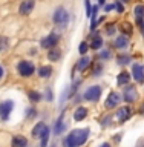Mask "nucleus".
Returning <instances> with one entry per match:
<instances>
[{
	"mask_svg": "<svg viewBox=\"0 0 144 147\" xmlns=\"http://www.w3.org/2000/svg\"><path fill=\"white\" fill-rule=\"evenodd\" d=\"M91 135L89 129H74L69 135L64 138V147H78L83 146Z\"/></svg>",
	"mask_w": 144,
	"mask_h": 147,
	"instance_id": "1",
	"label": "nucleus"
},
{
	"mask_svg": "<svg viewBox=\"0 0 144 147\" xmlns=\"http://www.w3.org/2000/svg\"><path fill=\"white\" fill-rule=\"evenodd\" d=\"M52 20L57 26H62V28H66L68 23H69V12L66 8L63 6H58L55 8L54 11V16H52Z\"/></svg>",
	"mask_w": 144,
	"mask_h": 147,
	"instance_id": "2",
	"label": "nucleus"
},
{
	"mask_svg": "<svg viewBox=\"0 0 144 147\" xmlns=\"http://www.w3.org/2000/svg\"><path fill=\"white\" fill-rule=\"evenodd\" d=\"M17 72H18V75L23 77V78H29L32 74L35 72V66L32 61H29V60H22V61H18V64H17Z\"/></svg>",
	"mask_w": 144,
	"mask_h": 147,
	"instance_id": "3",
	"label": "nucleus"
},
{
	"mask_svg": "<svg viewBox=\"0 0 144 147\" xmlns=\"http://www.w3.org/2000/svg\"><path fill=\"white\" fill-rule=\"evenodd\" d=\"M60 40H62V35H60L58 32H51L49 35H46V37L41 38L40 45H41V48H43V49L48 51L51 48H54V46H57Z\"/></svg>",
	"mask_w": 144,
	"mask_h": 147,
	"instance_id": "4",
	"label": "nucleus"
},
{
	"mask_svg": "<svg viewBox=\"0 0 144 147\" xmlns=\"http://www.w3.org/2000/svg\"><path fill=\"white\" fill-rule=\"evenodd\" d=\"M101 92H103L101 86H98V84L91 86L89 89H86V92L83 94V98L86 101H98L100 96H101Z\"/></svg>",
	"mask_w": 144,
	"mask_h": 147,
	"instance_id": "5",
	"label": "nucleus"
},
{
	"mask_svg": "<svg viewBox=\"0 0 144 147\" xmlns=\"http://www.w3.org/2000/svg\"><path fill=\"white\" fill-rule=\"evenodd\" d=\"M12 109H14V101H11V100L2 101V103H0V118H2L3 121H8Z\"/></svg>",
	"mask_w": 144,
	"mask_h": 147,
	"instance_id": "6",
	"label": "nucleus"
},
{
	"mask_svg": "<svg viewBox=\"0 0 144 147\" xmlns=\"http://www.w3.org/2000/svg\"><path fill=\"white\" fill-rule=\"evenodd\" d=\"M123 100L126 103H133V101L138 100V90L135 86H124L123 90Z\"/></svg>",
	"mask_w": 144,
	"mask_h": 147,
	"instance_id": "7",
	"label": "nucleus"
},
{
	"mask_svg": "<svg viewBox=\"0 0 144 147\" xmlns=\"http://www.w3.org/2000/svg\"><path fill=\"white\" fill-rule=\"evenodd\" d=\"M35 8V0H22L18 6V14L20 16H29Z\"/></svg>",
	"mask_w": 144,
	"mask_h": 147,
	"instance_id": "8",
	"label": "nucleus"
},
{
	"mask_svg": "<svg viewBox=\"0 0 144 147\" xmlns=\"http://www.w3.org/2000/svg\"><path fill=\"white\" fill-rule=\"evenodd\" d=\"M132 75H133V78L137 80V83L143 84V83H144V66L135 63V64L132 66Z\"/></svg>",
	"mask_w": 144,
	"mask_h": 147,
	"instance_id": "9",
	"label": "nucleus"
},
{
	"mask_svg": "<svg viewBox=\"0 0 144 147\" xmlns=\"http://www.w3.org/2000/svg\"><path fill=\"white\" fill-rule=\"evenodd\" d=\"M120 101H121V96H120V94H117V92H110V94L107 95V100H106V103H104V106H106V109H112V107H115Z\"/></svg>",
	"mask_w": 144,
	"mask_h": 147,
	"instance_id": "10",
	"label": "nucleus"
},
{
	"mask_svg": "<svg viewBox=\"0 0 144 147\" xmlns=\"http://www.w3.org/2000/svg\"><path fill=\"white\" fill-rule=\"evenodd\" d=\"M130 115H132V109L129 107V106H124V107H121L117 112V118H118L120 123H123V121H127V119L130 118Z\"/></svg>",
	"mask_w": 144,
	"mask_h": 147,
	"instance_id": "11",
	"label": "nucleus"
},
{
	"mask_svg": "<svg viewBox=\"0 0 144 147\" xmlns=\"http://www.w3.org/2000/svg\"><path fill=\"white\" fill-rule=\"evenodd\" d=\"M62 58V49L58 46H54V48L48 49V60L49 61H58Z\"/></svg>",
	"mask_w": 144,
	"mask_h": 147,
	"instance_id": "12",
	"label": "nucleus"
},
{
	"mask_svg": "<svg viewBox=\"0 0 144 147\" xmlns=\"http://www.w3.org/2000/svg\"><path fill=\"white\" fill-rule=\"evenodd\" d=\"M115 48L117 49H126L127 46H129V37L127 35H124V34H121V35H118L117 38H115Z\"/></svg>",
	"mask_w": 144,
	"mask_h": 147,
	"instance_id": "13",
	"label": "nucleus"
},
{
	"mask_svg": "<svg viewBox=\"0 0 144 147\" xmlns=\"http://www.w3.org/2000/svg\"><path fill=\"white\" fill-rule=\"evenodd\" d=\"M48 126H46L45 123H37L35 124V127L32 129V136L34 138H41V135H43V133L48 130Z\"/></svg>",
	"mask_w": 144,
	"mask_h": 147,
	"instance_id": "14",
	"label": "nucleus"
},
{
	"mask_svg": "<svg viewBox=\"0 0 144 147\" xmlns=\"http://www.w3.org/2000/svg\"><path fill=\"white\" fill-rule=\"evenodd\" d=\"M129 81H130V74L126 71H121L117 77V84L118 86H127Z\"/></svg>",
	"mask_w": 144,
	"mask_h": 147,
	"instance_id": "15",
	"label": "nucleus"
},
{
	"mask_svg": "<svg viewBox=\"0 0 144 147\" xmlns=\"http://www.w3.org/2000/svg\"><path fill=\"white\" fill-rule=\"evenodd\" d=\"M12 147H28V140L23 135L12 136Z\"/></svg>",
	"mask_w": 144,
	"mask_h": 147,
	"instance_id": "16",
	"label": "nucleus"
},
{
	"mask_svg": "<svg viewBox=\"0 0 144 147\" xmlns=\"http://www.w3.org/2000/svg\"><path fill=\"white\" fill-rule=\"evenodd\" d=\"M89 64H91V58L87 57V55H83V57L78 60V63H77V69L80 72H85L87 67H89Z\"/></svg>",
	"mask_w": 144,
	"mask_h": 147,
	"instance_id": "17",
	"label": "nucleus"
},
{
	"mask_svg": "<svg viewBox=\"0 0 144 147\" xmlns=\"http://www.w3.org/2000/svg\"><path fill=\"white\" fill-rule=\"evenodd\" d=\"M86 117H87V109L83 107V106L77 107V110L74 112V119H75V121H83Z\"/></svg>",
	"mask_w": 144,
	"mask_h": 147,
	"instance_id": "18",
	"label": "nucleus"
},
{
	"mask_svg": "<svg viewBox=\"0 0 144 147\" xmlns=\"http://www.w3.org/2000/svg\"><path fill=\"white\" fill-rule=\"evenodd\" d=\"M101 46H103V37H101L100 34H95L94 37H92V41H91V49H101Z\"/></svg>",
	"mask_w": 144,
	"mask_h": 147,
	"instance_id": "19",
	"label": "nucleus"
},
{
	"mask_svg": "<svg viewBox=\"0 0 144 147\" xmlns=\"http://www.w3.org/2000/svg\"><path fill=\"white\" fill-rule=\"evenodd\" d=\"M52 67L48 66V64H45V66H41L39 67V77L40 78H49L51 75H52Z\"/></svg>",
	"mask_w": 144,
	"mask_h": 147,
	"instance_id": "20",
	"label": "nucleus"
},
{
	"mask_svg": "<svg viewBox=\"0 0 144 147\" xmlns=\"http://www.w3.org/2000/svg\"><path fill=\"white\" fill-rule=\"evenodd\" d=\"M130 61H132V57L129 54H120L117 57V63L120 66H126V64H129Z\"/></svg>",
	"mask_w": 144,
	"mask_h": 147,
	"instance_id": "21",
	"label": "nucleus"
},
{
	"mask_svg": "<svg viewBox=\"0 0 144 147\" xmlns=\"http://www.w3.org/2000/svg\"><path fill=\"white\" fill-rule=\"evenodd\" d=\"M120 31H121V34H124V35L129 37V35L133 32V26H132L129 22H124V23H121V26H120Z\"/></svg>",
	"mask_w": 144,
	"mask_h": 147,
	"instance_id": "22",
	"label": "nucleus"
},
{
	"mask_svg": "<svg viewBox=\"0 0 144 147\" xmlns=\"http://www.w3.org/2000/svg\"><path fill=\"white\" fill-rule=\"evenodd\" d=\"M9 45H11V41H9L8 37L0 35V52H5V51H8Z\"/></svg>",
	"mask_w": 144,
	"mask_h": 147,
	"instance_id": "23",
	"label": "nucleus"
},
{
	"mask_svg": "<svg viewBox=\"0 0 144 147\" xmlns=\"http://www.w3.org/2000/svg\"><path fill=\"white\" fill-rule=\"evenodd\" d=\"M133 16H135L137 20L144 18V5H137V6L133 8Z\"/></svg>",
	"mask_w": 144,
	"mask_h": 147,
	"instance_id": "24",
	"label": "nucleus"
},
{
	"mask_svg": "<svg viewBox=\"0 0 144 147\" xmlns=\"http://www.w3.org/2000/svg\"><path fill=\"white\" fill-rule=\"evenodd\" d=\"M64 127H66V126H64V123H63V115H62V117L57 119V124H55L54 133H55V135H60V133L64 130Z\"/></svg>",
	"mask_w": 144,
	"mask_h": 147,
	"instance_id": "25",
	"label": "nucleus"
},
{
	"mask_svg": "<svg viewBox=\"0 0 144 147\" xmlns=\"http://www.w3.org/2000/svg\"><path fill=\"white\" fill-rule=\"evenodd\" d=\"M28 96H29V100L32 101V103H39V101H41V94L37 92V90H29Z\"/></svg>",
	"mask_w": 144,
	"mask_h": 147,
	"instance_id": "26",
	"label": "nucleus"
},
{
	"mask_svg": "<svg viewBox=\"0 0 144 147\" xmlns=\"http://www.w3.org/2000/svg\"><path fill=\"white\" fill-rule=\"evenodd\" d=\"M87 51H89V45H87L86 41H81L80 46H78V52H80L81 55H86Z\"/></svg>",
	"mask_w": 144,
	"mask_h": 147,
	"instance_id": "27",
	"label": "nucleus"
},
{
	"mask_svg": "<svg viewBox=\"0 0 144 147\" xmlns=\"http://www.w3.org/2000/svg\"><path fill=\"white\" fill-rule=\"evenodd\" d=\"M49 129H48V130H46L45 133H43V135H41V138H40V140H41V147H46V146H48V141H49Z\"/></svg>",
	"mask_w": 144,
	"mask_h": 147,
	"instance_id": "28",
	"label": "nucleus"
},
{
	"mask_svg": "<svg viewBox=\"0 0 144 147\" xmlns=\"http://www.w3.org/2000/svg\"><path fill=\"white\" fill-rule=\"evenodd\" d=\"M110 57H112V52H110L109 49H104V51H101V52H100V58L101 60H109Z\"/></svg>",
	"mask_w": 144,
	"mask_h": 147,
	"instance_id": "29",
	"label": "nucleus"
},
{
	"mask_svg": "<svg viewBox=\"0 0 144 147\" xmlns=\"http://www.w3.org/2000/svg\"><path fill=\"white\" fill-rule=\"evenodd\" d=\"M115 9H117L120 14H123V12H124V6H123V3L120 2V0H117V2H115Z\"/></svg>",
	"mask_w": 144,
	"mask_h": 147,
	"instance_id": "30",
	"label": "nucleus"
},
{
	"mask_svg": "<svg viewBox=\"0 0 144 147\" xmlns=\"http://www.w3.org/2000/svg\"><path fill=\"white\" fill-rule=\"evenodd\" d=\"M85 5H86V16H87V17H91V14H92L91 2H89V0H85Z\"/></svg>",
	"mask_w": 144,
	"mask_h": 147,
	"instance_id": "31",
	"label": "nucleus"
},
{
	"mask_svg": "<svg viewBox=\"0 0 144 147\" xmlns=\"http://www.w3.org/2000/svg\"><path fill=\"white\" fill-rule=\"evenodd\" d=\"M106 32H107L109 35H114V32H115V26H114V25H107V26H106Z\"/></svg>",
	"mask_w": 144,
	"mask_h": 147,
	"instance_id": "32",
	"label": "nucleus"
},
{
	"mask_svg": "<svg viewBox=\"0 0 144 147\" xmlns=\"http://www.w3.org/2000/svg\"><path fill=\"white\" fill-rule=\"evenodd\" d=\"M137 25L140 26V29H141L143 35H144V18H140V20H137Z\"/></svg>",
	"mask_w": 144,
	"mask_h": 147,
	"instance_id": "33",
	"label": "nucleus"
},
{
	"mask_svg": "<svg viewBox=\"0 0 144 147\" xmlns=\"http://www.w3.org/2000/svg\"><path fill=\"white\" fill-rule=\"evenodd\" d=\"M46 100L52 101V90H51V89H46Z\"/></svg>",
	"mask_w": 144,
	"mask_h": 147,
	"instance_id": "34",
	"label": "nucleus"
},
{
	"mask_svg": "<svg viewBox=\"0 0 144 147\" xmlns=\"http://www.w3.org/2000/svg\"><path fill=\"white\" fill-rule=\"evenodd\" d=\"M34 115H37V112H35V110L32 109V107H29V109H28V117H29V118H32Z\"/></svg>",
	"mask_w": 144,
	"mask_h": 147,
	"instance_id": "35",
	"label": "nucleus"
},
{
	"mask_svg": "<svg viewBox=\"0 0 144 147\" xmlns=\"http://www.w3.org/2000/svg\"><path fill=\"white\" fill-rule=\"evenodd\" d=\"M114 8H115V5H106V6H104V11L109 12V11H112Z\"/></svg>",
	"mask_w": 144,
	"mask_h": 147,
	"instance_id": "36",
	"label": "nucleus"
},
{
	"mask_svg": "<svg viewBox=\"0 0 144 147\" xmlns=\"http://www.w3.org/2000/svg\"><path fill=\"white\" fill-rule=\"evenodd\" d=\"M3 75H5V69H3V66L0 64V80L3 78Z\"/></svg>",
	"mask_w": 144,
	"mask_h": 147,
	"instance_id": "37",
	"label": "nucleus"
},
{
	"mask_svg": "<svg viewBox=\"0 0 144 147\" xmlns=\"http://www.w3.org/2000/svg\"><path fill=\"white\" fill-rule=\"evenodd\" d=\"M100 147H112V146H110V144H109V142H103V144H101Z\"/></svg>",
	"mask_w": 144,
	"mask_h": 147,
	"instance_id": "38",
	"label": "nucleus"
},
{
	"mask_svg": "<svg viewBox=\"0 0 144 147\" xmlns=\"http://www.w3.org/2000/svg\"><path fill=\"white\" fill-rule=\"evenodd\" d=\"M98 3H100V5H104V3H106V0H98Z\"/></svg>",
	"mask_w": 144,
	"mask_h": 147,
	"instance_id": "39",
	"label": "nucleus"
},
{
	"mask_svg": "<svg viewBox=\"0 0 144 147\" xmlns=\"http://www.w3.org/2000/svg\"><path fill=\"white\" fill-rule=\"evenodd\" d=\"M120 2H124V3H129L130 0H120Z\"/></svg>",
	"mask_w": 144,
	"mask_h": 147,
	"instance_id": "40",
	"label": "nucleus"
},
{
	"mask_svg": "<svg viewBox=\"0 0 144 147\" xmlns=\"http://www.w3.org/2000/svg\"><path fill=\"white\" fill-rule=\"evenodd\" d=\"M143 112H144V104H143Z\"/></svg>",
	"mask_w": 144,
	"mask_h": 147,
	"instance_id": "41",
	"label": "nucleus"
}]
</instances>
